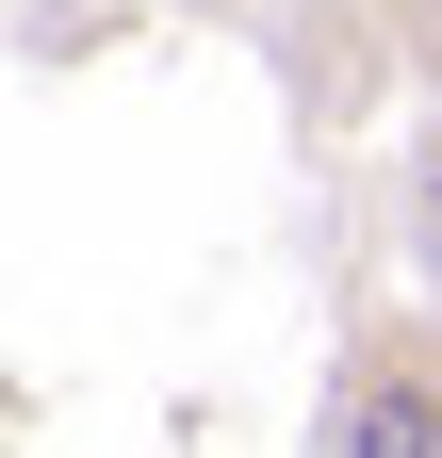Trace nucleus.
Returning a JSON list of instances; mask_svg holds the SVG:
<instances>
[{"instance_id":"obj_1","label":"nucleus","mask_w":442,"mask_h":458,"mask_svg":"<svg viewBox=\"0 0 442 458\" xmlns=\"http://www.w3.org/2000/svg\"><path fill=\"white\" fill-rule=\"evenodd\" d=\"M311 458H442V327H377L311 410Z\"/></svg>"},{"instance_id":"obj_2","label":"nucleus","mask_w":442,"mask_h":458,"mask_svg":"<svg viewBox=\"0 0 442 458\" xmlns=\"http://www.w3.org/2000/svg\"><path fill=\"white\" fill-rule=\"evenodd\" d=\"M394 246H410V278H426V311H442V114L410 131V181H394Z\"/></svg>"}]
</instances>
